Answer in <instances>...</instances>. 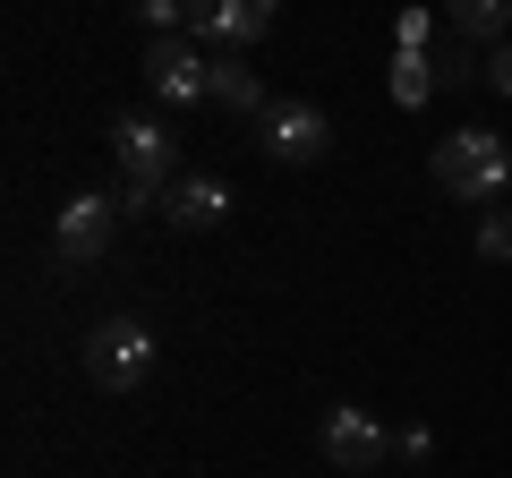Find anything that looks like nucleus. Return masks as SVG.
Here are the masks:
<instances>
[{
  "mask_svg": "<svg viewBox=\"0 0 512 478\" xmlns=\"http://www.w3.org/2000/svg\"><path fill=\"white\" fill-rule=\"evenodd\" d=\"M427 171H436V188H444V197H461V205L512 197V146H504L495 129H453V137H436Z\"/></svg>",
  "mask_w": 512,
  "mask_h": 478,
  "instance_id": "obj_1",
  "label": "nucleus"
},
{
  "mask_svg": "<svg viewBox=\"0 0 512 478\" xmlns=\"http://www.w3.org/2000/svg\"><path fill=\"white\" fill-rule=\"evenodd\" d=\"M86 376L103 393H137L154 376V325L146 316H103V325L86 333Z\"/></svg>",
  "mask_w": 512,
  "mask_h": 478,
  "instance_id": "obj_2",
  "label": "nucleus"
},
{
  "mask_svg": "<svg viewBox=\"0 0 512 478\" xmlns=\"http://www.w3.org/2000/svg\"><path fill=\"white\" fill-rule=\"evenodd\" d=\"M316 453H325L333 470L367 478V470H384V461H393V436L376 427V410H359V402H333V410H325V427H316Z\"/></svg>",
  "mask_w": 512,
  "mask_h": 478,
  "instance_id": "obj_3",
  "label": "nucleus"
},
{
  "mask_svg": "<svg viewBox=\"0 0 512 478\" xmlns=\"http://www.w3.org/2000/svg\"><path fill=\"white\" fill-rule=\"evenodd\" d=\"M146 86L163 103H214V60L197 52V35H154L146 43Z\"/></svg>",
  "mask_w": 512,
  "mask_h": 478,
  "instance_id": "obj_4",
  "label": "nucleus"
},
{
  "mask_svg": "<svg viewBox=\"0 0 512 478\" xmlns=\"http://www.w3.org/2000/svg\"><path fill=\"white\" fill-rule=\"evenodd\" d=\"M111 231H120V197H69L52 214V257L60 265H103V248H111Z\"/></svg>",
  "mask_w": 512,
  "mask_h": 478,
  "instance_id": "obj_5",
  "label": "nucleus"
},
{
  "mask_svg": "<svg viewBox=\"0 0 512 478\" xmlns=\"http://www.w3.org/2000/svg\"><path fill=\"white\" fill-rule=\"evenodd\" d=\"M256 146L274 154V163H325L333 154V120L316 103H274L256 120Z\"/></svg>",
  "mask_w": 512,
  "mask_h": 478,
  "instance_id": "obj_6",
  "label": "nucleus"
},
{
  "mask_svg": "<svg viewBox=\"0 0 512 478\" xmlns=\"http://www.w3.org/2000/svg\"><path fill=\"white\" fill-rule=\"evenodd\" d=\"M111 154H120V180H137V188L180 180V137H171L163 120H120V129H111Z\"/></svg>",
  "mask_w": 512,
  "mask_h": 478,
  "instance_id": "obj_7",
  "label": "nucleus"
},
{
  "mask_svg": "<svg viewBox=\"0 0 512 478\" xmlns=\"http://www.w3.org/2000/svg\"><path fill=\"white\" fill-rule=\"evenodd\" d=\"M188 35H197V43H231V52H248V43L274 35V0H205V9H188Z\"/></svg>",
  "mask_w": 512,
  "mask_h": 478,
  "instance_id": "obj_8",
  "label": "nucleus"
},
{
  "mask_svg": "<svg viewBox=\"0 0 512 478\" xmlns=\"http://www.w3.org/2000/svg\"><path fill=\"white\" fill-rule=\"evenodd\" d=\"M163 222L171 231H214V222H231V188L214 180V171H180L163 197Z\"/></svg>",
  "mask_w": 512,
  "mask_h": 478,
  "instance_id": "obj_9",
  "label": "nucleus"
},
{
  "mask_svg": "<svg viewBox=\"0 0 512 478\" xmlns=\"http://www.w3.org/2000/svg\"><path fill=\"white\" fill-rule=\"evenodd\" d=\"M214 103L239 111V120H265V111H274V94H265V77H256L248 60H214Z\"/></svg>",
  "mask_w": 512,
  "mask_h": 478,
  "instance_id": "obj_10",
  "label": "nucleus"
},
{
  "mask_svg": "<svg viewBox=\"0 0 512 478\" xmlns=\"http://www.w3.org/2000/svg\"><path fill=\"white\" fill-rule=\"evenodd\" d=\"M444 77H453V69H444L436 52H393V103H402V111H419L427 94L444 86Z\"/></svg>",
  "mask_w": 512,
  "mask_h": 478,
  "instance_id": "obj_11",
  "label": "nucleus"
},
{
  "mask_svg": "<svg viewBox=\"0 0 512 478\" xmlns=\"http://www.w3.org/2000/svg\"><path fill=\"white\" fill-rule=\"evenodd\" d=\"M453 35H461V43H495V52H504L512 0H461V9H453Z\"/></svg>",
  "mask_w": 512,
  "mask_h": 478,
  "instance_id": "obj_12",
  "label": "nucleus"
},
{
  "mask_svg": "<svg viewBox=\"0 0 512 478\" xmlns=\"http://www.w3.org/2000/svg\"><path fill=\"white\" fill-rule=\"evenodd\" d=\"M478 257L512 265V205H487V222H478Z\"/></svg>",
  "mask_w": 512,
  "mask_h": 478,
  "instance_id": "obj_13",
  "label": "nucleus"
},
{
  "mask_svg": "<svg viewBox=\"0 0 512 478\" xmlns=\"http://www.w3.org/2000/svg\"><path fill=\"white\" fill-rule=\"evenodd\" d=\"M427 43H436V18L427 9H402L393 18V52H427Z\"/></svg>",
  "mask_w": 512,
  "mask_h": 478,
  "instance_id": "obj_14",
  "label": "nucleus"
},
{
  "mask_svg": "<svg viewBox=\"0 0 512 478\" xmlns=\"http://www.w3.org/2000/svg\"><path fill=\"white\" fill-rule=\"evenodd\" d=\"M163 197H171V188H137V180H120V222H137V214H163Z\"/></svg>",
  "mask_w": 512,
  "mask_h": 478,
  "instance_id": "obj_15",
  "label": "nucleus"
},
{
  "mask_svg": "<svg viewBox=\"0 0 512 478\" xmlns=\"http://www.w3.org/2000/svg\"><path fill=\"white\" fill-rule=\"evenodd\" d=\"M487 86H495V94H512V43H504V52H487Z\"/></svg>",
  "mask_w": 512,
  "mask_h": 478,
  "instance_id": "obj_16",
  "label": "nucleus"
},
{
  "mask_svg": "<svg viewBox=\"0 0 512 478\" xmlns=\"http://www.w3.org/2000/svg\"><path fill=\"white\" fill-rule=\"evenodd\" d=\"M504 205H512V197H504Z\"/></svg>",
  "mask_w": 512,
  "mask_h": 478,
  "instance_id": "obj_17",
  "label": "nucleus"
}]
</instances>
